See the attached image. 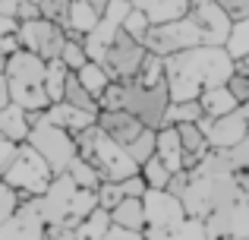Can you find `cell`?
<instances>
[{
	"label": "cell",
	"mask_w": 249,
	"mask_h": 240,
	"mask_svg": "<svg viewBox=\"0 0 249 240\" xmlns=\"http://www.w3.org/2000/svg\"><path fill=\"white\" fill-rule=\"evenodd\" d=\"M120 190H123V196H126V199H142L148 193V184H145L142 174H133V177H126L120 184Z\"/></svg>",
	"instance_id": "obj_38"
},
{
	"label": "cell",
	"mask_w": 249,
	"mask_h": 240,
	"mask_svg": "<svg viewBox=\"0 0 249 240\" xmlns=\"http://www.w3.org/2000/svg\"><path fill=\"white\" fill-rule=\"evenodd\" d=\"M95 123H98V129H101L107 139H114L117 146H123V148H126L129 142L145 129L133 114H126V111H101Z\"/></svg>",
	"instance_id": "obj_13"
},
{
	"label": "cell",
	"mask_w": 249,
	"mask_h": 240,
	"mask_svg": "<svg viewBox=\"0 0 249 240\" xmlns=\"http://www.w3.org/2000/svg\"><path fill=\"white\" fill-rule=\"evenodd\" d=\"M110 224L120 231H129V234H145L148 222H145V203L142 199H123L114 212H110Z\"/></svg>",
	"instance_id": "obj_16"
},
{
	"label": "cell",
	"mask_w": 249,
	"mask_h": 240,
	"mask_svg": "<svg viewBox=\"0 0 249 240\" xmlns=\"http://www.w3.org/2000/svg\"><path fill=\"white\" fill-rule=\"evenodd\" d=\"M237 73H243L249 79V57H243V60H237Z\"/></svg>",
	"instance_id": "obj_46"
},
{
	"label": "cell",
	"mask_w": 249,
	"mask_h": 240,
	"mask_svg": "<svg viewBox=\"0 0 249 240\" xmlns=\"http://www.w3.org/2000/svg\"><path fill=\"white\" fill-rule=\"evenodd\" d=\"M29 146L35 148L38 155H41L44 161H48V167L54 171V177H60V174L70 171V165H73L76 158H79V148H76V136H70L67 129L54 127V123L41 120L32 127L29 133Z\"/></svg>",
	"instance_id": "obj_5"
},
{
	"label": "cell",
	"mask_w": 249,
	"mask_h": 240,
	"mask_svg": "<svg viewBox=\"0 0 249 240\" xmlns=\"http://www.w3.org/2000/svg\"><path fill=\"white\" fill-rule=\"evenodd\" d=\"M129 3L139 13H145V19L152 25H167L177 22V19H186L193 0H129Z\"/></svg>",
	"instance_id": "obj_14"
},
{
	"label": "cell",
	"mask_w": 249,
	"mask_h": 240,
	"mask_svg": "<svg viewBox=\"0 0 249 240\" xmlns=\"http://www.w3.org/2000/svg\"><path fill=\"white\" fill-rule=\"evenodd\" d=\"M189 16L196 19V25L202 29L208 48H227L231 41V32H233V19L221 10L214 0H193L189 6Z\"/></svg>",
	"instance_id": "obj_10"
},
{
	"label": "cell",
	"mask_w": 249,
	"mask_h": 240,
	"mask_svg": "<svg viewBox=\"0 0 249 240\" xmlns=\"http://www.w3.org/2000/svg\"><path fill=\"white\" fill-rule=\"evenodd\" d=\"M51 180H54V171L48 167V161L29 142H22L16 158H13V165H10V171H6V177H3V184L13 186L22 203H29V199H38L48 193Z\"/></svg>",
	"instance_id": "obj_3"
},
{
	"label": "cell",
	"mask_w": 249,
	"mask_h": 240,
	"mask_svg": "<svg viewBox=\"0 0 249 240\" xmlns=\"http://www.w3.org/2000/svg\"><path fill=\"white\" fill-rule=\"evenodd\" d=\"M214 3L233 19V25L243 22V19H249V0H214Z\"/></svg>",
	"instance_id": "obj_37"
},
{
	"label": "cell",
	"mask_w": 249,
	"mask_h": 240,
	"mask_svg": "<svg viewBox=\"0 0 249 240\" xmlns=\"http://www.w3.org/2000/svg\"><path fill=\"white\" fill-rule=\"evenodd\" d=\"M63 44H67V32L60 25L48 22V19H29V22H19V48L38 54L44 63L60 60Z\"/></svg>",
	"instance_id": "obj_8"
},
{
	"label": "cell",
	"mask_w": 249,
	"mask_h": 240,
	"mask_svg": "<svg viewBox=\"0 0 249 240\" xmlns=\"http://www.w3.org/2000/svg\"><path fill=\"white\" fill-rule=\"evenodd\" d=\"M227 92L237 98V105H246L249 101V79L243 73H233L231 79H227Z\"/></svg>",
	"instance_id": "obj_39"
},
{
	"label": "cell",
	"mask_w": 249,
	"mask_h": 240,
	"mask_svg": "<svg viewBox=\"0 0 249 240\" xmlns=\"http://www.w3.org/2000/svg\"><path fill=\"white\" fill-rule=\"evenodd\" d=\"M240 114H243V120H246V127H249V101H246V105H240Z\"/></svg>",
	"instance_id": "obj_47"
},
{
	"label": "cell",
	"mask_w": 249,
	"mask_h": 240,
	"mask_svg": "<svg viewBox=\"0 0 249 240\" xmlns=\"http://www.w3.org/2000/svg\"><path fill=\"white\" fill-rule=\"evenodd\" d=\"M193 48H205V35H202V29L196 25L193 16L177 19V22H167V25H152V32L145 35V51L155 57H164V60Z\"/></svg>",
	"instance_id": "obj_6"
},
{
	"label": "cell",
	"mask_w": 249,
	"mask_h": 240,
	"mask_svg": "<svg viewBox=\"0 0 249 240\" xmlns=\"http://www.w3.org/2000/svg\"><path fill=\"white\" fill-rule=\"evenodd\" d=\"M98 13L91 10L85 0H73V6H70V22H67V29L63 32H73V35H91L95 32V25H98Z\"/></svg>",
	"instance_id": "obj_20"
},
{
	"label": "cell",
	"mask_w": 249,
	"mask_h": 240,
	"mask_svg": "<svg viewBox=\"0 0 249 240\" xmlns=\"http://www.w3.org/2000/svg\"><path fill=\"white\" fill-rule=\"evenodd\" d=\"M70 6H73V0H41V3H38V10H41V19H48V22L67 29V22H70Z\"/></svg>",
	"instance_id": "obj_31"
},
{
	"label": "cell",
	"mask_w": 249,
	"mask_h": 240,
	"mask_svg": "<svg viewBox=\"0 0 249 240\" xmlns=\"http://www.w3.org/2000/svg\"><path fill=\"white\" fill-rule=\"evenodd\" d=\"M70 180H73L76 186H79V190H91V193H98V186L104 184L101 177H98V171L95 167L89 165V161H82V158H76L73 165H70Z\"/></svg>",
	"instance_id": "obj_28"
},
{
	"label": "cell",
	"mask_w": 249,
	"mask_h": 240,
	"mask_svg": "<svg viewBox=\"0 0 249 240\" xmlns=\"http://www.w3.org/2000/svg\"><path fill=\"white\" fill-rule=\"evenodd\" d=\"M6 105H13L10 101V82H6V76H0V111H3Z\"/></svg>",
	"instance_id": "obj_42"
},
{
	"label": "cell",
	"mask_w": 249,
	"mask_h": 240,
	"mask_svg": "<svg viewBox=\"0 0 249 240\" xmlns=\"http://www.w3.org/2000/svg\"><path fill=\"white\" fill-rule=\"evenodd\" d=\"M199 105H202V111H205V117H224V114H233V111H240L237 98H233V95L227 92V86L208 89V92L199 98Z\"/></svg>",
	"instance_id": "obj_19"
},
{
	"label": "cell",
	"mask_w": 249,
	"mask_h": 240,
	"mask_svg": "<svg viewBox=\"0 0 249 240\" xmlns=\"http://www.w3.org/2000/svg\"><path fill=\"white\" fill-rule=\"evenodd\" d=\"M237 73V60L227 54V48H193L174 54L164 60V76L170 89V101H199L208 89L227 86V79Z\"/></svg>",
	"instance_id": "obj_1"
},
{
	"label": "cell",
	"mask_w": 249,
	"mask_h": 240,
	"mask_svg": "<svg viewBox=\"0 0 249 240\" xmlns=\"http://www.w3.org/2000/svg\"><path fill=\"white\" fill-rule=\"evenodd\" d=\"M110 212H104V209H95L89 218L76 228V240H104L110 234Z\"/></svg>",
	"instance_id": "obj_24"
},
{
	"label": "cell",
	"mask_w": 249,
	"mask_h": 240,
	"mask_svg": "<svg viewBox=\"0 0 249 240\" xmlns=\"http://www.w3.org/2000/svg\"><path fill=\"white\" fill-rule=\"evenodd\" d=\"M142 177H145V184H148V190H167V184H170V177H174V174L167 171V165L164 161L158 158V155H155L152 161H145V165H142Z\"/></svg>",
	"instance_id": "obj_29"
},
{
	"label": "cell",
	"mask_w": 249,
	"mask_h": 240,
	"mask_svg": "<svg viewBox=\"0 0 249 240\" xmlns=\"http://www.w3.org/2000/svg\"><path fill=\"white\" fill-rule=\"evenodd\" d=\"M29 133H32L29 111H22L19 105H6L0 111V139L22 146V142H29Z\"/></svg>",
	"instance_id": "obj_17"
},
{
	"label": "cell",
	"mask_w": 249,
	"mask_h": 240,
	"mask_svg": "<svg viewBox=\"0 0 249 240\" xmlns=\"http://www.w3.org/2000/svg\"><path fill=\"white\" fill-rule=\"evenodd\" d=\"M67 76H70V70L63 67L60 60H51V63H48V76H44V92H48L51 105H60V101H63Z\"/></svg>",
	"instance_id": "obj_27"
},
{
	"label": "cell",
	"mask_w": 249,
	"mask_h": 240,
	"mask_svg": "<svg viewBox=\"0 0 249 240\" xmlns=\"http://www.w3.org/2000/svg\"><path fill=\"white\" fill-rule=\"evenodd\" d=\"M16 19L19 22H29V19H41V10H38V3H29V0H22L16 10Z\"/></svg>",
	"instance_id": "obj_41"
},
{
	"label": "cell",
	"mask_w": 249,
	"mask_h": 240,
	"mask_svg": "<svg viewBox=\"0 0 249 240\" xmlns=\"http://www.w3.org/2000/svg\"><path fill=\"white\" fill-rule=\"evenodd\" d=\"M227 54H231L233 60H243V57H249V19H243V22L233 25L231 41H227Z\"/></svg>",
	"instance_id": "obj_32"
},
{
	"label": "cell",
	"mask_w": 249,
	"mask_h": 240,
	"mask_svg": "<svg viewBox=\"0 0 249 240\" xmlns=\"http://www.w3.org/2000/svg\"><path fill=\"white\" fill-rule=\"evenodd\" d=\"M0 76H6V57L0 54Z\"/></svg>",
	"instance_id": "obj_48"
},
{
	"label": "cell",
	"mask_w": 249,
	"mask_h": 240,
	"mask_svg": "<svg viewBox=\"0 0 249 240\" xmlns=\"http://www.w3.org/2000/svg\"><path fill=\"white\" fill-rule=\"evenodd\" d=\"M145 57H148L145 44L133 41V38L120 29V35L114 38V44H110L107 54H104L101 67H104V73L110 76V82H136Z\"/></svg>",
	"instance_id": "obj_7"
},
{
	"label": "cell",
	"mask_w": 249,
	"mask_h": 240,
	"mask_svg": "<svg viewBox=\"0 0 249 240\" xmlns=\"http://www.w3.org/2000/svg\"><path fill=\"white\" fill-rule=\"evenodd\" d=\"M199 127H202V133H205L208 146H212L214 152H227V148L240 146L249 136V127H246V120H243L240 111L224 114V117H205Z\"/></svg>",
	"instance_id": "obj_12"
},
{
	"label": "cell",
	"mask_w": 249,
	"mask_h": 240,
	"mask_svg": "<svg viewBox=\"0 0 249 240\" xmlns=\"http://www.w3.org/2000/svg\"><path fill=\"white\" fill-rule=\"evenodd\" d=\"M19 3H22V0H0V13H3V16H16Z\"/></svg>",
	"instance_id": "obj_44"
},
{
	"label": "cell",
	"mask_w": 249,
	"mask_h": 240,
	"mask_svg": "<svg viewBox=\"0 0 249 240\" xmlns=\"http://www.w3.org/2000/svg\"><path fill=\"white\" fill-rule=\"evenodd\" d=\"M123 32H126V35L133 38V41L145 44V35L152 32V22L145 19V13H139V10L133 6V10H129V16L123 19Z\"/></svg>",
	"instance_id": "obj_34"
},
{
	"label": "cell",
	"mask_w": 249,
	"mask_h": 240,
	"mask_svg": "<svg viewBox=\"0 0 249 240\" xmlns=\"http://www.w3.org/2000/svg\"><path fill=\"white\" fill-rule=\"evenodd\" d=\"M123 190H120V184H101L98 186V209H104V212H114L117 205L123 203Z\"/></svg>",
	"instance_id": "obj_35"
},
{
	"label": "cell",
	"mask_w": 249,
	"mask_h": 240,
	"mask_svg": "<svg viewBox=\"0 0 249 240\" xmlns=\"http://www.w3.org/2000/svg\"><path fill=\"white\" fill-rule=\"evenodd\" d=\"M16 152H19L16 142L0 139V184H3V177H6V171H10V165H13V158H16Z\"/></svg>",
	"instance_id": "obj_40"
},
{
	"label": "cell",
	"mask_w": 249,
	"mask_h": 240,
	"mask_svg": "<svg viewBox=\"0 0 249 240\" xmlns=\"http://www.w3.org/2000/svg\"><path fill=\"white\" fill-rule=\"evenodd\" d=\"M224 155H227V161H231L233 171H237V174H246V177H249V136L240 142V146L227 148Z\"/></svg>",
	"instance_id": "obj_36"
},
{
	"label": "cell",
	"mask_w": 249,
	"mask_h": 240,
	"mask_svg": "<svg viewBox=\"0 0 249 240\" xmlns=\"http://www.w3.org/2000/svg\"><path fill=\"white\" fill-rule=\"evenodd\" d=\"M158 158L167 165L170 174L183 171V142H180V129L177 127H161L158 129Z\"/></svg>",
	"instance_id": "obj_18"
},
{
	"label": "cell",
	"mask_w": 249,
	"mask_h": 240,
	"mask_svg": "<svg viewBox=\"0 0 249 240\" xmlns=\"http://www.w3.org/2000/svg\"><path fill=\"white\" fill-rule=\"evenodd\" d=\"M202 120H205V111L199 101H180V105L170 101L164 127H183V123H202Z\"/></svg>",
	"instance_id": "obj_26"
},
{
	"label": "cell",
	"mask_w": 249,
	"mask_h": 240,
	"mask_svg": "<svg viewBox=\"0 0 249 240\" xmlns=\"http://www.w3.org/2000/svg\"><path fill=\"white\" fill-rule=\"evenodd\" d=\"M60 63L70 70V73H79V70L89 63V54H85V41H70L63 44V54H60Z\"/></svg>",
	"instance_id": "obj_33"
},
{
	"label": "cell",
	"mask_w": 249,
	"mask_h": 240,
	"mask_svg": "<svg viewBox=\"0 0 249 240\" xmlns=\"http://www.w3.org/2000/svg\"><path fill=\"white\" fill-rule=\"evenodd\" d=\"M180 129V142H183V155H189V158H196L202 165V158H205L208 152H212V146H208L205 133H202L199 123H183Z\"/></svg>",
	"instance_id": "obj_21"
},
{
	"label": "cell",
	"mask_w": 249,
	"mask_h": 240,
	"mask_svg": "<svg viewBox=\"0 0 249 240\" xmlns=\"http://www.w3.org/2000/svg\"><path fill=\"white\" fill-rule=\"evenodd\" d=\"M104 240H142L139 234H129V231H120V228H110V234Z\"/></svg>",
	"instance_id": "obj_43"
},
{
	"label": "cell",
	"mask_w": 249,
	"mask_h": 240,
	"mask_svg": "<svg viewBox=\"0 0 249 240\" xmlns=\"http://www.w3.org/2000/svg\"><path fill=\"white\" fill-rule=\"evenodd\" d=\"M63 101H67L70 108H79V111H85V114H95V117H98V101L91 98L89 92H85V86H82L79 79H76V73H70V76H67Z\"/></svg>",
	"instance_id": "obj_25"
},
{
	"label": "cell",
	"mask_w": 249,
	"mask_h": 240,
	"mask_svg": "<svg viewBox=\"0 0 249 240\" xmlns=\"http://www.w3.org/2000/svg\"><path fill=\"white\" fill-rule=\"evenodd\" d=\"M44 76H48V63L38 54L19 48L16 54L6 57V82H10V101L19 105L22 111H48L51 98L44 92Z\"/></svg>",
	"instance_id": "obj_2"
},
{
	"label": "cell",
	"mask_w": 249,
	"mask_h": 240,
	"mask_svg": "<svg viewBox=\"0 0 249 240\" xmlns=\"http://www.w3.org/2000/svg\"><path fill=\"white\" fill-rule=\"evenodd\" d=\"M142 203H145V222H148L145 231H177L180 224L189 222L180 199L170 196L167 190H148Z\"/></svg>",
	"instance_id": "obj_11"
},
{
	"label": "cell",
	"mask_w": 249,
	"mask_h": 240,
	"mask_svg": "<svg viewBox=\"0 0 249 240\" xmlns=\"http://www.w3.org/2000/svg\"><path fill=\"white\" fill-rule=\"evenodd\" d=\"M85 3H89V6H91V10H95V13H98V16H101V13H104V10H107V3H110V0H85Z\"/></svg>",
	"instance_id": "obj_45"
},
{
	"label": "cell",
	"mask_w": 249,
	"mask_h": 240,
	"mask_svg": "<svg viewBox=\"0 0 249 240\" xmlns=\"http://www.w3.org/2000/svg\"><path fill=\"white\" fill-rule=\"evenodd\" d=\"M136 82H139V86H161V82H167V76H164V57L148 54L145 63H142V70H139V76H136Z\"/></svg>",
	"instance_id": "obj_30"
},
{
	"label": "cell",
	"mask_w": 249,
	"mask_h": 240,
	"mask_svg": "<svg viewBox=\"0 0 249 240\" xmlns=\"http://www.w3.org/2000/svg\"><path fill=\"white\" fill-rule=\"evenodd\" d=\"M123 89V105L120 111L133 114L145 129H161L167 120L170 108V89L167 82L161 86H139V82H120Z\"/></svg>",
	"instance_id": "obj_4"
},
{
	"label": "cell",
	"mask_w": 249,
	"mask_h": 240,
	"mask_svg": "<svg viewBox=\"0 0 249 240\" xmlns=\"http://www.w3.org/2000/svg\"><path fill=\"white\" fill-rule=\"evenodd\" d=\"M76 79L82 82V86H85V92H89L95 101L101 98V95L107 92V86H110V76L104 73V67H101V63H91V60L85 63L79 73H76Z\"/></svg>",
	"instance_id": "obj_23"
},
{
	"label": "cell",
	"mask_w": 249,
	"mask_h": 240,
	"mask_svg": "<svg viewBox=\"0 0 249 240\" xmlns=\"http://www.w3.org/2000/svg\"><path fill=\"white\" fill-rule=\"evenodd\" d=\"M89 165L98 171V177L104 180V184H123L126 177H133V174H139V167L133 165V158L126 155V148L117 146L114 139H107V136L98 129V139H95V152H91Z\"/></svg>",
	"instance_id": "obj_9"
},
{
	"label": "cell",
	"mask_w": 249,
	"mask_h": 240,
	"mask_svg": "<svg viewBox=\"0 0 249 240\" xmlns=\"http://www.w3.org/2000/svg\"><path fill=\"white\" fill-rule=\"evenodd\" d=\"M44 120L48 123H54V127H60V129H67L70 136H79L82 129H89V127H95V114H85L79 111V108H70L67 101H60V105H51L48 111H44Z\"/></svg>",
	"instance_id": "obj_15"
},
{
	"label": "cell",
	"mask_w": 249,
	"mask_h": 240,
	"mask_svg": "<svg viewBox=\"0 0 249 240\" xmlns=\"http://www.w3.org/2000/svg\"><path fill=\"white\" fill-rule=\"evenodd\" d=\"M126 155L133 158V165L142 171V165L158 155V129H142V133L126 146Z\"/></svg>",
	"instance_id": "obj_22"
},
{
	"label": "cell",
	"mask_w": 249,
	"mask_h": 240,
	"mask_svg": "<svg viewBox=\"0 0 249 240\" xmlns=\"http://www.w3.org/2000/svg\"><path fill=\"white\" fill-rule=\"evenodd\" d=\"M142 240H145V237H142Z\"/></svg>",
	"instance_id": "obj_49"
}]
</instances>
